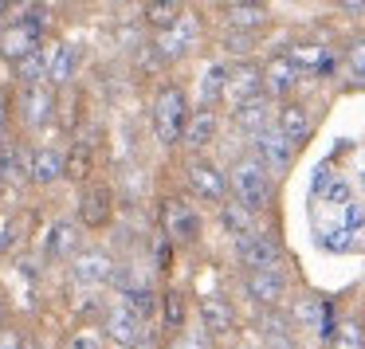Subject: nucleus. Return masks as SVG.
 Returning <instances> with one entry per match:
<instances>
[{"label": "nucleus", "mask_w": 365, "mask_h": 349, "mask_svg": "<svg viewBox=\"0 0 365 349\" xmlns=\"http://www.w3.org/2000/svg\"><path fill=\"white\" fill-rule=\"evenodd\" d=\"M189 90L181 83H161L153 90V103H150V122H153V137H158L165 150H177L185 137V126H189Z\"/></svg>", "instance_id": "f257e3e1"}, {"label": "nucleus", "mask_w": 365, "mask_h": 349, "mask_svg": "<svg viewBox=\"0 0 365 349\" xmlns=\"http://www.w3.org/2000/svg\"><path fill=\"white\" fill-rule=\"evenodd\" d=\"M48 4H28V12H20L16 20L0 28V59H9L12 67H20L32 51L43 48L48 36Z\"/></svg>", "instance_id": "f03ea898"}, {"label": "nucleus", "mask_w": 365, "mask_h": 349, "mask_svg": "<svg viewBox=\"0 0 365 349\" xmlns=\"http://www.w3.org/2000/svg\"><path fill=\"white\" fill-rule=\"evenodd\" d=\"M228 197L259 216L275 204V177H271L252 153H240L228 169Z\"/></svg>", "instance_id": "7ed1b4c3"}, {"label": "nucleus", "mask_w": 365, "mask_h": 349, "mask_svg": "<svg viewBox=\"0 0 365 349\" xmlns=\"http://www.w3.org/2000/svg\"><path fill=\"white\" fill-rule=\"evenodd\" d=\"M158 231L173 247H192L205 236V220H200L197 204L189 197H161L158 204Z\"/></svg>", "instance_id": "20e7f679"}, {"label": "nucleus", "mask_w": 365, "mask_h": 349, "mask_svg": "<svg viewBox=\"0 0 365 349\" xmlns=\"http://www.w3.org/2000/svg\"><path fill=\"white\" fill-rule=\"evenodd\" d=\"M240 291H244V298L252 302L255 310L271 314V310H283L287 298H291V275H287V267H279V271H244V275H240Z\"/></svg>", "instance_id": "39448f33"}, {"label": "nucleus", "mask_w": 365, "mask_h": 349, "mask_svg": "<svg viewBox=\"0 0 365 349\" xmlns=\"http://www.w3.org/2000/svg\"><path fill=\"white\" fill-rule=\"evenodd\" d=\"M145 330H150V322L122 298H110L103 310H98V333H103V341H110L114 349L138 341Z\"/></svg>", "instance_id": "423d86ee"}, {"label": "nucleus", "mask_w": 365, "mask_h": 349, "mask_svg": "<svg viewBox=\"0 0 365 349\" xmlns=\"http://www.w3.org/2000/svg\"><path fill=\"white\" fill-rule=\"evenodd\" d=\"M185 189H189V197L200 200V204L220 208L224 200H228V169H220L208 157H192L189 165H185Z\"/></svg>", "instance_id": "0eeeda50"}, {"label": "nucleus", "mask_w": 365, "mask_h": 349, "mask_svg": "<svg viewBox=\"0 0 365 349\" xmlns=\"http://www.w3.org/2000/svg\"><path fill=\"white\" fill-rule=\"evenodd\" d=\"M236 263H240V271H279V267H287V251L279 244V236L259 228L252 236L236 239Z\"/></svg>", "instance_id": "6e6552de"}, {"label": "nucleus", "mask_w": 365, "mask_h": 349, "mask_svg": "<svg viewBox=\"0 0 365 349\" xmlns=\"http://www.w3.org/2000/svg\"><path fill=\"white\" fill-rule=\"evenodd\" d=\"M150 43H153V51H158L161 63H181V59L192 56L197 43H200V20L185 9V16L177 20V24H169L165 32H158Z\"/></svg>", "instance_id": "1a4fd4ad"}, {"label": "nucleus", "mask_w": 365, "mask_h": 349, "mask_svg": "<svg viewBox=\"0 0 365 349\" xmlns=\"http://www.w3.org/2000/svg\"><path fill=\"white\" fill-rule=\"evenodd\" d=\"M197 322L208 338H228V333L240 330V314L236 302L224 291H200L197 294Z\"/></svg>", "instance_id": "9d476101"}, {"label": "nucleus", "mask_w": 365, "mask_h": 349, "mask_svg": "<svg viewBox=\"0 0 365 349\" xmlns=\"http://www.w3.org/2000/svg\"><path fill=\"white\" fill-rule=\"evenodd\" d=\"M114 216V192L110 184L103 181H87L79 189V200H75V224L83 231H103Z\"/></svg>", "instance_id": "9b49d317"}, {"label": "nucleus", "mask_w": 365, "mask_h": 349, "mask_svg": "<svg viewBox=\"0 0 365 349\" xmlns=\"http://www.w3.org/2000/svg\"><path fill=\"white\" fill-rule=\"evenodd\" d=\"M59 114V90L51 83H40V87H20L16 95V118L24 130H43L51 118Z\"/></svg>", "instance_id": "f8f14e48"}, {"label": "nucleus", "mask_w": 365, "mask_h": 349, "mask_svg": "<svg viewBox=\"0 0 365 349\" xmlns=\"http://www.w3.org/2000/svg\"><path fill=\"white\" fill-rule=\"evenodd\" d=\"M247 153H252L255 161H259L263 169H267L271 177H283L287 169L294 165V157H299V150H294L291 142H287L283 134H279L275 126H267V130H259V134L247 142Z\"/></svg>", "instance_id": "ddd939ff"}, {"label": "nucleus", "mask_w": 365, "mask_h": 349, "mask_svg": "<svg viewBox=\"0 0 365 349\" xmlns=\"http://www.w3.org/2000/svg\"><path fill=\"white\" fill-rule=\"evenodd\" d=\"M283 56L294 63L299 75H318V79H330L338 71V51L322 40H294L283 48Z\"/></svg>", "instance_id": "4468645a"}, {"label": "nucleus", "mask_w": 365, "mask_h": 349, "mask_svg": "<svg viewBox=\"0 0 365 349\" xmlns=\"http://www.w3.org/2000/svg\"><path fill=\"white\" fill-rule=\"evenodd\" d=\"M67 267H71V283H79L83 291H98V286H106L114 278V267H118V263L110 259L106 247H79Z\"/></svg>", "instance_id": "2eb2a0df"}, {"label": "nucleus", "mask_w": 365, "mask_h": 349, "mask_svg": "<svg viewBox=\"0 0 365 349\" xmlns=\"http://www.w3.org/2000/svg\"><path fill=\"white\" fill-rule=\"evenodd\" d=\"M287 322L294 330H318V333H330L334 330V318H330V302L322 294H291L287 298Z\"/></svg>", "instance_id": "dca6fc26"}, {"label": "nucleus", "mask_w": 365, "mask_h": 349, "mask_svg": "<svg viewBox=\"0 0 365 349\" xmlns=\"http://www.w3.org/2000/svg\"><path fill=\"white\" fill-rule=\"evenodd\" d=\"M263 71V95L271 98V103H291L294 87L302 83V75L294 71V63L283 56V51H275V56H267L259 63Z\"/></svg>", "instance_id": "f3484780"}, {"label": "nucleus", "mask_w": 365, "mask_h": 349, "mask_svg": "<svg viewBox=\"0 0 365 349\" xmlns=\"http://www.w3.org/2000/svg\"><path fill=\"white\" fill-rule=\"evenodd\" d=\"M252 98H267L263 95V71L259 63H252V59H244V63H232L228 67V90H224V103H228V110H236V106L252 103Z\"/></svg>", "instance_id": "a211bd4d"}, {"label": "nucleus", "mask_w": 365, "mask_h": 349, "mask_svg": "<svg viewBox=\"0 0 365 349\" xmlns=\"http://www.w3.org/2000/svg\"><path fill=\"white\" fill-rule=\"evenodd\" d=\"M83 247V228L75 220H67V216H56V220L48 224V231H43V259L48 263H71V255Z\"/></svg>", "instance_id": "6ab92c4d"}, {"label": "nucleus", "mask_w": 365, "mask_h": 349, "mask_svg": "<svg viewBox=\"0 0 365 349\" xmlns=\"http://www.w3.org/2000/svg\"><path fill=\"white\" fill-rule=\"evenodd\" d=\"M216 137H220V110H205V106H192L181 145L192 153V157H205V150L216 142Z\"/></svg>", "instance_id": "aec40b11"}, {"label": "nucleus", "mask_w": 365, "mask_h": 349, "mask_svg": "<svg viewBox=\"0 0 365 349\" xmlns=\"http://www.w3.org/2000/svg\"><path fill=\"white\" fill-rule=\"evenodd\" d=\"M24 181H32V150L20 137H9L0 145V189H20Z\"/></svg>", "instance_id": "412c9836"}, {"label": "nucleus", "mask_w": 365, "mask_h": 349, "mask_svg": "<svg viewBox=\"0 0 365 349\" xmlns=\"http://www.w3.org/2000/svg\"><path fill=\"white\" fill-rule=\"evenodd\" d=\"M271 126H275L279 134L294 145V150H299V145H307L310 134H314V118H310V110L302 103H279Z\"/></svg>", "instance_id": "4be33fe9"}, {"label": "nucleus", "mask_w": 365, "mask_h": 349, "mask_svg": "<svg viewBox=\"0 0 365 349\" xmlns=\"http://www.w3.org/2000/svg\"><path fill=\"white\" fill-rule=\"evenodd\" d=\"M79 67H83V48L75 40H63L51 48V59H48V83L56 90L71 87L75 79H79Z\"/></svg>", "instance_id": "5701e85b"}, {"label": "nucleus", "mask_w": 365, "mask_h": 349, "mask_svg": "<svg viewBox=\"0 0 365 349\" xmlns=\"http://www.w3.org/2000/svg\"><path fill=\"white\" fill-rule=\"evenodd\" d=\"M271 118H275V106H271V98H252V103H244V106H236V110H228L232 130H236L240 137H247V142H252L259 130H267Z\"/></svg>", "instance_id": "b1692460"}, {"label": "nucleus", "mask_w": 365, "mask_h": 349, "mask_svg": "<svg viewBox=\"0 0 365 349\" xmlns=\"http://www.w3.org/2000/svg\"><path fill=\"white\" fill-rule=\"evenodd\" d=\"M189 310H192V302H189V291L185 286H177V283H169L165 291H161V302H158V314H161V325H165V333H185L189 330Z\"/></svg>", "instance_id": "393cba45"}, {"label": "nucleus", "mask_w": 365, "mask_h": 349, "mask_svg": "<svg viewBox=\"0 0 365 349\" xmlns=\"http://www.w3.org/2000/svg\"><path fill=\"white\" fill-rule=\"evenodd\" d=\"M95 165H98V153H95V145H91V137H75L63 150V181H75L83 189V184L95 177Z\"/></svg>", "instance_id": "a878e982"}, {"label": "nucleus", "mask_w": 365, "mask_h": 349, "mask_svg": "<svg viewBox=\"0 0 365 349\" xmlns=\"http://www.w3.org/2000/svg\"><path fill=\"white\" fill-rule=\"evenodd\" d=\"M220 9H224L228 32H259L271 20V9L263 0H232V4H220Z\"/></svg>", "instance_id": "bb28decb"}, {"label": "nucleus", "mask_w": 365, "mask_h": 349, "mask_svg": "<svg viewBox=\"0 0 365 349\" xmlns=\"http://www.w3.org/2000/svg\"><path fill=\"white\" fill-rule=\"evenodd\" d=\"M216 220H220L224 236H232V244L244 239V236H252V231H259V216H255L252 208H244L240 200H232V197L216 208Z\"/></svg>", "instance_id": "cd10ccee"}, {"label": "nucleus", "mask_w": 365, "mask_h": 349, "mask_svg": "<svg viewBox=\"0 0 365 349\" xmlns=\"http://www.w3.org/2000/svg\"><path fill=\"white\" fill-rule=\"evenodd\" d=\"M259 345L263 349H302L299 338H294V325L287 322L283 310L263 314V322H259Z\"/></svg>", "instance_id": "c85d7f7f"}, {"label": "nucleus", "mask_w": 365, "mask_h": 349, "mask_svg": "<svg viewBox=\"0 0 365 349\" xmlns=\"http://www.w3.org/2000/svg\"><path fill=\"white\" fill-rule=\"evenodd\" d=\"M63 181V150L59 145H36L32 150V184H56Z\"/></svg>", "instance_id": "c756f323"}, {"label": "nucleus", "mask_w": 365, "mask_h": 349, "mask_svg": "<svg viewBox=\"0 0 365 349\" xmlns=\"http://www.w3.org/2000/svg\"><path fill=\"white\" fill-rule=\"evenodd\" d=\"M228 67L232 63H208L205 75H200V87H197V106L205 110H216L224 103V90H228Z\"/></svg>", "instance_id": "7c9ffc66"}, {"label": "nucleus", "mask_w": 365, "mask_h": 349, "mask_svg": "<svg viewBox=\"0 0 365 349\" xmlns=\"http://www.w3.org/2000/svg\"><path fill=\"white\" fill-rule=\"evenodd\" d=\"M181 16H185L181 0H145L142 4V20H145V28H153V36L165 32L169 24H177Z\"/></svg>", "instance_id": "2f4dec72"}, {"label": "nucleus", "mask_w": 365, "mask_h": 349, "mask_svg": "<svg viewBox=\"0 0 365 349\" xmlns=\"http://www.w3.org/2000/svg\"><path fill=\"white\" fill-rule=\"evenodd\" d=\"M326 349H365V322L361 318H338L326 333Z\"/></svg>", "instance_id": "473e14b6"}, {"label": "nucleus", "mask_w": 365, "mask_h": 349, "mask_svg": "<svg viewBox=\"0 0 365 349\" xmlns=\"http://www.w3.org/2000/svg\"><path fill=\"white\" fill-rule=\"evenodd\" d=\"M48 59H51V48L32 51V56L16 67V83H20V87H40V83H48Z\"/></svg>", "instance_id": "72a5a7b5"}, {"label": "nucleus", "mask_w": 365, "mask_h": 349, "mask_svg": "<svg viewBox=\"0 0 365 349\" xmlns=\"http://www.w3.org/2000/svg\"><path fill=\"white\" fill-rule=\"evenodd\" d=\"M24 224H28L24 212L9 216V220L0 224V255H12V251H16V244L24 239Z\"/></svg>", "instance_id": "f704fd0d"}, {"label": "nucleus", "mask_w": 365, "mask_h": 349, "mask_svg": "<svg viewBox=\"0 0 365 349\" xmlns=\"http://www.w3.org/2000/svg\"><path fill=\"white\" fill-rule=\"evenodd\" d=\"M63 349H106V341L98 333V325H75L63 338Z\"/></svg>", "instance_id": "c9c22d12"}, {"label": "nucleus", "mask_w": 365, "mask_h": 349, "mask_svg": "<svg viewBox=\"0 0 365 349\" xmlns=\"http://www.w3.org/2000/svg\"><path fill=\"white\" fill-rule=\"evenodd\" d=\"M255 32H224V51L228 56H240V63L244 59H252V51H255Z\"/></svg>", "instance_id": "e433bc0d"}, {"label": "nucleus", "mask_w": 365, "mask_h": 349, "mask_svg": "<svg viewBox=\"0 0 365 349\" xmlns=\"http://www.w3.org/2000/svg\"><path fill=\"white\" fill-rule=\"evenodd\" d=\"M346 67L357 87H365V40H354V48L346 51Z\"/></svg>", "instance_id": "4c0bfd02"}, {"label": "nucleus", "mask_w": 365, "mask_h": 349, "mask_svg": "<svg viewBox=\"0 0 365 349\" xmlns=\"http://www.w3.org/2000/svg\"><path fill=\"white\" fill-rule=\"evenodd\" d=\"M169 349H212V338H208L205 330H185L173 338V345Z\"/></svg>", "instance_id": "58836bf2"}, {"label": "nucleus", "mask_w": 365, "mask_h": 349, "mask_svg": "<svg viewBox=\"0 0 365 349\" xmlns=\"http://www.w3.org/2000/svg\"><path fill=\"white\" fill-rule=\"evenodd\" d=\"M0 349H32V338L20 325H0Z\"/></svg>", "instance_id": "ea45409f"}, {"label": "nucleus", "mask_w": 365, "mask_h": 349, "mask_svg": "<svg viewBox=\"0 0 365 349\" xmlns=\"http://www.w3.org/2000/svg\"><path fill=\"white\" fill-rule=\"evenodd\" d=\"M326 200H330V204H349V184L346 181H334L330 192H326Z\"/></svg>", "instance_id": "a19ab883"}, {"label": "nucleus", "mask_w": 365, "mask_h": 349, "mask_svg": "<svg viewBox=\"0 0 365 349\" xmlns=\"http://www.w3.org/2000/svg\"><path fill=\"white\" fill-rule=\"evenodd\" d=\"M118 349H161V341H158V333H153V330H145L138 341H130V345H118Z\"/></svg>", "instance_id": "79ce46f5"}, {"label": "nucleus", "mask_w": 365, "mask_h": 349, "mask_svg": "<svg viewBox=\"0 0 365 349\" xmlns=\"http://www.w3.org/2000/svg\"><path fill=\"white\" fill-rule=\"evenodd\" d=\"M346 16H365V0H346V4H338Z\"/></svg>", "instance_id": "37998d69"}, {"label": "nucleus", "mask_w": 365, "mask_h": 349, "mask_svg": "<svg viewBox=\"0 0 365 349\" xmlns=\"http://www.w3.org/2000/svg\"><path fill=\"white\" fill-rule=\"evenodd\" d=\"M0 325H9V298H4V291H0Z\"/></svg>", "instance_id": "c03bdc74"}, {"label": "nucleus", "mask_w": 365, "mask_h": 349, "mask_svg": "<svg viewBox=\"0 0 365 349\" xmlns=\"http://www.w3.org/2000/svg\"><path fill=\"white\" fill-rule=\"evenodd\" d=\"M9 12H12V4L9 0H0V24H9Z\"/></svg>", "instance_id": "a18cd8bd"}]
</instances>
